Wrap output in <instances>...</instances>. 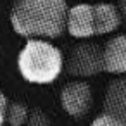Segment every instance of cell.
Masks as SVG:
<instances>
[{"mask_svg": "<svg viewBox=\"0 0 126 126\" xmlns=\"http://www.w3.org/2000/svg\"><path fill=\"white\" fill-rule=\"evenodd\" d=\"M90 126H126V121L116 117V116H110V114H105L102 112L100 116H97Z\"/></svg>", "mask_w": 126, "mask_h": 126, "instance_id": "obj_10", "label": "cell"}, {"mask_svg": "<svg viewBox=\"0 0 126 126\" xmlns=\"http://www.w3.org/2000/svg\"><path fill=\"white\" fill-rule=\"evenodd\" d=\"M66 31L79 40L95 36L93 26V5L92 4H76L67 9Z\"/></svg>", "mask_w": 126, "mask_h": 126, "instance_id": "obj_5", "label": "cell"}, {"mask_svg": "<svg viewBox=\"0 0 126 126\" xmlns=\"http://www.w3.org/2000/svg\"><path fill=\"white\" fill-rule=\"evenodd\" d=\"M30 117V109L21 104V102H12L7 104V110H5V123L11 126H24L26 121Z\"/></svg>", "mask_w": 126, "mask_h": 126, "instance_id": "obj_9", "label": "cell"}, {"mask_svg": "<svg viewBox=\"0 0 126 126\" xmlns=\"http://www.w3.org/2000/svg\"><path fill=\"white\" fill-rule=\"evenodd\" d=\"M117 9H119V12H121V17L126 21V0H119Z\"/></svg>", "mask_w": 126, "mask_h": 126, "instance_id": "obj_13", "label": "cell"}, {"mask_svg": "<svg viewBox=\"0 0 126 126\" xmlns=\"http://www.w3.org/2000/svg\"><path fill=\"white\" fill-rule=\"evenodd\" d=\"M66 0H16L11 9V26L24 38L54 40L66 31Z\"/></svg>", "mask_w": 126, "mask_h": 126, "instance_id": "obj_1", "label": "cell"}, {"mask_svg": "<svg viewBox=\"0 0 126 126\" xmlns=\"http://www.w3.org/2000/svg\"><path fill=\"white\" fill-rule=\"evenodd\" d=\"M104 71L110 74H126V35H116L102 47Z\"/></svg>", "mask_w": 126, "mask_h": 126, "instance_id": "obj_6", "label": "cell"}, {"mask_svg": "<svg viewBox=\"0 0 126 126\" xmlns=\"http://www.w3.org/2000/svg\"><path fill=\"white\" fill-rule=\"evenodd\" d=\"M7 104H9V100H7V97L0 92V126H4V123H5V110H7Z\"/></svg>", "mask_w": 126, "mask_h": 126, "instance_id": "obj_12", "label": "cell"}, {"mask_svg": "<svg viewBox=\"0 0 126 126\" xmlns=\"http://www.w3.org/2000/svg\"><path fill=\"white\" fill-rule=\"evenodd\" d=\"M24 126H52V124H50V119L45 116V112L36 109V110L30 112V117Z\"/></svg>", "mask_w": 126, "mask_h": 126, "instance_id": "obj_11", "label": "cell"}, {"mask_svg": "<svg viewBox=\"0 0 126 126\" xmlns=\"http://www.w3.org/2000/svg\"><path fill=\"white\" fill-rule=\"evenodd\" d=\"M17 69L26 81L47 85L61 76L64 69V55L48 40L28 38L17 55Z\"/></svg>", "mask_w": 126, "mask_h": 126, "instance_id": "obj_2", "label": "cell"}, {"mask_svg": "<svg viewBox=\"0 0 126 126\" xmlns=\"http://www.w3.org/2000/svg\"><path fill=\"white\" fill-rule=\"evenodd\" d=\"M102 112L126 121V74H123L109 83L105 95H104V110Z\"/></svg>", "mask_w": 126, "mask_h": 126, "instance_id": "obj_7", "label": "cell"}, {"mask_svg": "<svg viewBox=\"0 0 126 126\" xmlns=\"http://www.w3.org/2000/svg\"><path fill=\"white\" fill-rule=\"evenodd\" d=\"M92 86L85 79H74L62 86L61 105L71 117H83L92 107Z\"/></svg>", "mask_w": 126, "mask_h": 126, "instance_id": "obj_4", "label": "cell"}, {"mask_svg": "<svg viewBox=\"0 0 126 126\" xmlns=\"http://www.w3.org/2000/svg\"><path fill=\"white\" fill-rule=\"evenodd\" d=\"M64 67L67 74L74 78H90L104 71V52L97 42L81 40L76 43L67 57L64 59Z\"/></svg>", "mask_w": 126, "mask_h": 126, "instance_id": "obj_3", "label": "cell"}, {"mask_svg": "<svg viewBox=\"0 0 126 126\" xmlns=\"http://www.w3.org/2000/svg\"><path fill=\"white\" fill-rule=\"evenodd\" d=\"M93 5V26H95V35H109L116 31L121 26V12L114 4L107 2H98L92 4Z\"/></svg>", "mask_w": 126, "mask_h": 126, "instance_id": "obj_8", "label": "cell"}]
</instances>
